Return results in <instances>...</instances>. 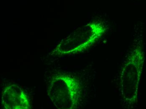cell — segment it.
I'll list each match as a JSON object with an SVG mask.
<instances>
[{
	"mask_svg": "<svg viewBox=\"0 0 146 109\" xmlns=\"http://www.w3.org/2000/svg\"><path fill=\"white\" fill-rule=\"evenodd\" d=\"M144 60V52L141 46H137L132 51L123 68L121 76V94L130 104H134L137 100Z\"/></svg>",
	"mask_w": 146,
	"mask_h": 109,
	"instance_id": "6da1fadb",
	"label": "cell"
}]
</instances>
